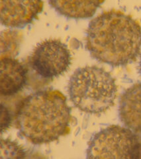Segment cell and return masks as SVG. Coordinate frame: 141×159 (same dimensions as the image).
<instances>
[{"label":"cell","mask_w":141,"mask_h":159,"mask_svg":"<svg viewBox=\"0 0 141 159\" xmlns=\"http://www.w3.org/2000/svg\"><path fill=\"white\" fill-rule=\"evenodd\" d=\"M85 43L91 56L98 61L113 66L127 65L140 53L141 27L121 11H105L89 23Z\"/></svg>","instance_id":"obj_1"},{"label":"cell","mask_w":141,"mask_h":159,"mask_svg":"<svg viewBox=\"0 0 141 159\" xmlns=\"http://www.w3.org/2000/svg\"><path fill=\"white\" fill-rule=\"evenodd\" d=\"M71 109L57 89L34 92L23 99L16 114L19 133L34 145L54 142L70 131Z\"/></svg>","instance_id":"obj_2"},{"label":"cell","mask_w":141,"mask_h":159,"mask_svg":"<svg viewBox=\"0 0 141 159\" xmlns=\"http://www.w3.org/2000/svg\"><path fill=\"white\" fill-rule=\"evenodd\" d=\"M68 93L75 107L98 115L114 105L117 86L111 74L105 69L87 66L76 70L70 77Z\"/></svg>","instance_id":"obj_3"},{"label":"cell","mask_w":141,"mask_h":159,"mask_svg":"<svg viewBox=\"0 0 141 159\" xmlns=\"http://www.w3.org/2000/svg\"><path fill=\"white\" fill-rule=\"evenodd\" d=\"M140 152L141 143L133 131L113 125L92 138L87 159H140Z\"/></svg>","instance_id":"obj_4"},{"label":"cell","mask_w":141,"mask_h":159,"mask_svg":"<svg viewBox=\"0 0 141 159\" xmlns=\"http://www.w3.org/2000/svg\"><path fill=\"white\" fill-rule=\"evenodd\" d=\"M71 59L66 44L58 39H48L35 47L30 64L39 76L44 79H53L67 70Z\"/></svg>","instance_id":"obj_5"},{"label":"cell","mask_w":141,"mask_h":159,"mask_svg":"<svg viewBox=\"0 0 141 159\" xmlns=\"http://www.w3.org/2000/svg\"><path fill=\"white\" fill-rule=\"evenodd\" d=\"M42 1H1V23L10 27H22L31 23L41 12Z\"/></svg>","instance_id":"obj_6"},{"label":"cell","mask_w":141,"mask_h":159,"mask_svg":"<svg viewBox=\"0 0 141 159\" xmlns=\"http://www.w3.org/2000/svg\"><path fill=\"white\" fill-rule=\"evenodd\" d=\"M119 113L126 127L141 135V83L134 84L124 92L120 99Z\"/></svg>","instance_id":"obj_7"},{"label":"cell","mask_w":141,"mask_h":159,"mask_svg":"<svg viewBox=\"0 0 141 159\" xmlns=\"http://www.w3.org/2000/svg\"><path fill=\"white\" fill-rule=\"evenodd\" d=\"M27 71L23 64L13 57H1L0 93L2 96L15 95L23 89Z\"/></svg>","instance_id":"obj_8"},{"label":"cell","mask_w":141,"mask_h":159,"mask_svg":"<svg viewBox=\"0 0 141 159\" xmlns=\"http://www.w3.org/2000/svg\"><path fill=\"white\" fill-rule=\"evenodd\" d=\"M49 4L59 13L75 19L93 16L103 2L101 1H50Z\"/></svg>","instance_id":"obj_9"},{"label":"cell","mask_w":141,"mask_h":159,"mask_svg":"<svg viewBox=\"0 0 141 159\" xmlns=\"http://www.w3.org/2000/svg\"><path fill=\"white\" fill-rule=\"evenodd\" d=\"M21 34L18 31L6 30L1 33V57H13L18 52Z\"/></svg>","instance_id":"obj_10"},{"label":"cell","mask_w":141,"mask_h":159,"mask_svg":"<svg viewBox=\"0 0 141 159\" xmlns=\"http://www.w3.org/2000/svg\"><path fill=\"white\" fill-rule=\"evenodd\" d=\"M1 159H27L28 154L16 142L2 139Z\"/></svg>","instance_id":"obj_11"},{"label":"cell","mask_w":141,"mask_h":159,"mask_svg":"<svg viewBox=\"0 0 141 159\" xmlns=\"http://www.w3.org/2000/svg\"><path fill=\"white\" fill-rule=\"evenodd\" d=\"M11 117L10 111L6 106L2 103V133L5 131L10 125Z\"/></svg>","instance_id":"obj_12"},{"label":"cell","mask_w":141,"mask_h":159,"mask_svg":"<svg viewBox=\"0 0 141 159\" xmlns=\"http://www.w3.org/2000/svg\"><path fill=\"white\" fill-rule=\"evenodd\" d=\"M139 70H140V74H141V57H140V62H139Z\"/></svg>","instance_id":"obj_13"}]
</instances>
